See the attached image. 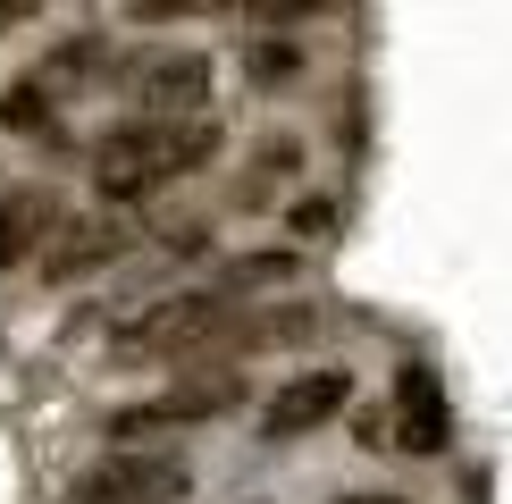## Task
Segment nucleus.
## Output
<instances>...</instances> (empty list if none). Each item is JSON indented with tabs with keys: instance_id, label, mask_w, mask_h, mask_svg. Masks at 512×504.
<instances>
[{
	"instance_id": "1",
	"label": "nucleus",
	"mask_w": 512,
	"mask_h": 504,
	"mask_svg": "<svg viewBox=\"0 0 512 504\" xmlns=\"http://www.w3.org/2000/svg\"><path fill=\"white\" fill-rule=\"evenodd\" d=\"M219 160V118H126L93 143V185L118 210Z\"/></svg>"
},
{
	"instance_id": "2",
	"label": "nucleus",
	"mask_w": 512,
	"mask_h": 504,
	"mask_svg": "<svg viewBox=\"0 0 512 504\" xmlns=\"http://www.w3.org/2000/svg\"><path fill=\"white\" fill-rule=\"evenodd\" d=\"M194 496V462L168 446H118L76 479L68 504H185Z\"/></svg>"
},
{
	"instance_id": "3",
	"label": "nucleus",
	"mask_w": 512,
	"mask_h": 504,
	"mask_svg": "<svg viewBox=\"0 0 512 504\" xmlns=\"http://www.w3.org/2000/svg\"><path fill=\"white\" fill-rule=\"evenodd\" d=\"M244 404V378L236 370H202V378H177L168 395H143L110 420V437H168V429H194V420H219Z\"/></svg>"
},
{
	"instance_id": "4",
	"label": "nucleus",
	"mask_w": 512,
	"mask_h": 504,
	"mask_svg": "<svg viewBox=\"0 0 512 504\" xmlns=\"http://www.w3.org/2000/svg\"><path fill=\"white\" fill-rule=\"evenodd\" d=\"M345 404H353V370H336V362L294 370L286 387L261 404V446H294V437H311L319 420H336Z\"/></svg>"
},
{
	"instance_id": "5",
	"label": "nucleus",
	"mask_w": 512,
	"mask_h": 504,
	"mask_svg": "<svg viewBox=\"0 0 512 504\" xmlns=\"http://www.w3.org/2000/svg\"><path fill=\"white\" fill-rule=\"evenodd\" d=\"M135 244V219L126 210H84V219H59V236L42 244V278H93V269H110L118 252Z\"/></svg>"
},
{
	"instance_id": "6",
	"label": "nucleus",
	"mask_w": 512,
	"mask_h": 504,
	"mask_svg": "<svg viewBox=\"0 0 512 504\" xmlns=\"http://www.w3.org/2000/svg\"><path fill=\"white\" fill-rule=\"evenodd\" d=\"M143 118H210V59L202 51H152L135 68Z\"/></svg>"
},
{
	"instance_id": "7",
	"label": "nucleus",
	"mask_w": 512,
	"mask_h": 504,
	"mask_svg": "<svg viewBox=\"0 0 512 504\" xmlns=\"http://www.w3.org/2000/svg\"><path fill=\"white\" fill-rule=\"evenodd\" d=\"M387 420H395V446L403 454H445V437H454V404H445V387H437V370H395V404H387Z\"/></svg>"
},
{
	"instance_id": "8",
	"label": "nucleus",
	"mask_w": 512,
	"mask_h": 504,
	"mask_svg": "<svg viewBox=\"0 0 512 504\" xmlns=\"http://www.w3.org/2000/svg\"><path fill=\"white\" fill-rule=\"evenodd\" d=\"M110 76H118V51H110V34H101V26L59 34V51L34 68V84L51 101H76V93H93V84H110Z\"/></svg>"
},
{
	"instance_id": "9",
	"label": "nucleus",
	"mask_w": 512,
	"mask_h": 504,
	"mask_svg": "<svg viewBox=\"0 0 512 504\" xmlns=\"http://www.w3.org/2000/svg\"><path fill=\"white\" fill-rule=\"evenodd\" d=\"M59 194H42V185H17V194H0V269L17 261H42V244L59 236Z\"/></svg>"
},
{
	"instance_id": "10",
	"label": "nucleus",
	"mask_w": 512,
	"mask_h": 504,
	"mask_svg": "<svg viewBox=\"0 0 512 504\" xmlns=\"http://www.w3.org/2000/svg\"><path fill=\"white\" fill-rule=\"evenodd\" d=\"M294 168H303V143H294V135H269V143H261V160H252V177H244V202H252V210L277 202V185H286Z\"/></svg>"
},
{
	"instance_id": "11",
	"label": "nucleus",
	"mask_w": 512,
	"mask_h": 504,
	"mask_svg": "<svg viewBox=\"0 0 512 504\" xmlns=\"http://www.w3.org/2000/svg\"><path fill=\"white\" fill-rule=\"evenodd\" d=\"M294 269H303V261H294V252H244V261H227V278H219V294H227V303H236V294H261V286H286Z\"/></svg>"
},
{
	"instance_id": "12",
	"label": "nucleus",
	"mask_w": 512,
	"mask_h": 504,
	"mask_svg": "<svg viewBox=\"0 0 512 504\" xmlns=\"http://www.w3.org/2000/svg\"><path fill=\"white\" fill-rule=\"evenodd\" d=\"M42 118H51V93H42L34 76H17V84H0V126H9V135H34Z\"/></svg>"
},
{
	"instance_id": "13",
	"label": "nucleus",
	"mask_w": 512,
	"mask_h": 504,
	"mask_svg": "<svg viewBox=\"0 0 512 504\" xmlns=\"http://www.w3.org/2000/svg\"><path fill=\"white\" fill-rule=\"evenodd\" d=\"M286 227H294V236H328V227H336V202H328V194H319V202H294Z\"/></svg>"
},
{
	"instance_id": "14",
	"label": "nucleus",
	"mask_w": 512,
	"mask_h": 504,
	"mask_svg": "<svg viewBox=\"0 0 512 504\" xmlns=\"http://www.w3.org/2000/svg\"><path fill=\"white\" fill-rule=\"evenodd\" d=\"M353 437H361L370 454H378V446H395V420H387V404H370V412H361V420H353Z\"/></svg>"
},
{
	"instance_id": "15",
	"label": "nucleus",
	"mask_w": 512,
	"mask_h": 504,
	"mask_svg": "<svg viewBox=\"0 0 512 504\" xmlns=\"http://www.w3.org/2000/svg\"><path fill=\"white\" fill-rule=\"evenodd\" d=\"M294 68V51H277V42H269V51H252V76H286Z\"/></svg>"
},
{
	"instance_id": "16",
	"label": "nucleus",
	"mask_w": 512,
	"mask_h": 504,
	"mask_svg": "<svg viewBox=\"0 0 512 504\" xmlns=\"http://www.w3.org/2000/svg\"><path fill=\"white\" fill-rule=\"evenodd\" d=\"M34 17H42L34 0H0V34H9V26H34Z\"/></svg>"
},
{
	"instance_id": "17",
	"label": "nucleus",
	"mask_w": 512,
	"mask_h": 504,
	"mask_svg": "<svg viewBox=\"0 0 512 504\" xmlns=\"http://www.w3.org/2000/svg\"><path fill=\"white\" fill-rule=\"evenodd\" d=\"M336 504H412V496H395V488H361V496H336Z\"/></svg>"
}]
</instances>
